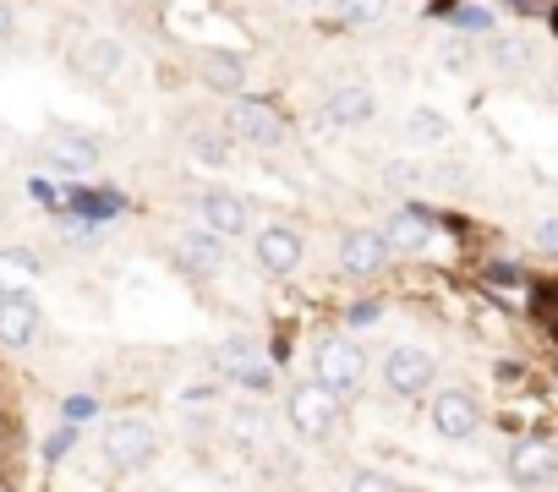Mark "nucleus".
Wrapping results in <instances>:
<instances>
[{
	"instance_id": "1",
	"label": "nucleus",
	"mask_w": 558,
	"mask_h": 492,
	"mask_svg": "<svg viewBox=\"0 0 558 492\" xmlns=\"http://www.w3.org/2000/svg\"><path fill=\"white\" fill-rule=\"evenodd\" d=\"M99 454H105L116 470H143V465L159 454V438H154V427H148L143 416H116V421L105 427V438H99Z\"/></svg>"
},
{
	"instance_id": "2",
	"label": "nucleus",
	"mask_w": 558,
	"mask_h": 492,
	"mask_svg": "<svg viewBox=\"0 0 558 492\" xmlns=\"http://www.w3.org/2000/svg\"><path fill=\"white\" fill-rule=\"evenodd\" d=\"M313 372H318L324 389H335V394L345 399V394H356L362 378H367V350H362L356 340H324L318 356H313Z\"/></svg>"
},
{
	"instance_id": "3",
	"label": "nucleus",
	"mask_w": 558,
	"mask_h": 492,
	"mask_svg": "<svg viewBox=\"0 0 558 492\" xmlns=\"http://www.w3.org/2000/svg\"><path fill=\"white\" fill-rule=\"evenodd\" d=\"M214 372L219 378H230V383H241V389H274V367L263 361V350L252 345V340H219L214 345Z\"/></svg>"
},
{
	"instance_id": "4",
	"label": "nucleus",
	"mask_w": 558,
	"mask_h": 492,
	"mask_svg": "<svg viewBox=\"0 0 558 492\" xmlns=\"http://www.w3.org/2000/svg\"><path fill=\"white\" fill-rule=\"evenodd\" d=\"M335 421H340V394L324 389L318 378L291 394V427H296L302 438H324V432H335Z\"/></svg>"
},
{
	"instance_id": "5",
	"label": "nucleus",
	"mask_w": 558,
	"mask_h": 492,
	"mask_svg": "<svg viewBox=\"0 0 558 492\" xmlns=\"http://www.w3.org/2000/svg\"><path fill=\"white\" fill-rule=\"evenodd\" d=\"M225 132L235 143H252V148H279V143H286V121H279L268 104H257V99H241L225 115Z\"/></svg>"
},
{
	"instance_id": "6",
	"label": "nucleus",
	"mask_w": 558,
	"mask_h": 492,
	"mask_svg": "<svg viewBox=\"0 0 558 492\" xmlns=\"http://www.w3.org/2000/svg\"><path fill=\"white\" fill-rule=\"evenodd\" d=\"M45 153L56 170H72V175H88L105 153H99V137L94 132H77V126H50L45 137Z\"/></svg>"
},
{
	"instance_id": "7",
	"label": "nucleus",
	"mask_w": 558,
	"mask_h": 492,
	"mask_svg": "<svg viewBox=\"0 0 558 492\" xmlns=\"http://www.w3.org/2000/svg\"><path fill=\"white\" fill-rule=\"evenodd\" d=\"M433 372H438V361L427 350H416V345H395L384 356V383L395 394H427L433 389Z\"/></svg>"
},
{
	"instance_id": "8",
	"label": "nucleus",
	"mask_w": 558,
	"mask_h": 492,
	"mask_svg": "<svg viewBox=\"0 0 558 492\" xmlns=\"http://www.w3.org/2000/svg\"><path fill=\"white\" fill-rule=\"evenodd\" d=\"M302 253H307V241H302L291 224H263L257 241H252V258H257L268 274H291V269L302 263Z\"/></svg>"
},
{
	"instance_id": "9",
	"label": "nucleus",
	"mask_w": 558,
	"mask_h": 492,
	"mask_svg": "<svg viewBox=\"0 0 558 492\" xmlns=\"http://www.w3.org/2000/svg\"><path fill=\"white\" fill-rule=\"evenodd\" d=\"M389 235L384 230H351L345 241H340V269L345 274H378L384 263H389Z\"/></svg>"
},
{
	"instance_id": "10",
	"label": "nucleus",
	"mask_w": 558,
	"mask_h": 492,
	"mask_svg": "<svg viewBox=\"0 0 558 492\" xmlns=\"http://www.w3.org/2000/svg\"><path fill=\"white\" fill-rule=\"evenodd\" d=\"M39 329H45V318L28 296H0V345L23 350V345L39 340Z\"/></svg>"
},
{
	"instance_id": "11",
	"label": "nucleus",
	"mask_w": 558,
	"mask_h": 492,
	"mask_svg": "<svg viewBox=\"0 0 558 492\" xmlns=\"http://www.w3.org/2000/svg\"><path fill=\"white\" fill-rule=\"evenodd\" d=\"M324 115H329L335 126H367V121L378 115V99H373L367 83H345V88H335V94L324 99Z\"/></svg>"
},
{
	"instance_id": "12",
	"label": "nucleus",
	"mask_w": 558,
	"mask_h": 492,
	"mask_svg": "<svg viewBox=\"0 0 558 492\" xmlns=\"http://www.w3.org/2000/svg\"><path fill=\"white\" fill-rule=\"evenodd\" d=\"M476 421H482V410H476V399H471V394L444 389V394L433 399V427H438L444 438H471V432H476Z\"/></svg>"
},
{
	"instance_id": "13",
	"label": "nucleus",
	"mask_w": 558,
	"mask_h": 492,
	"mask_svg": "<svg viewBox=\"0 0 558 492\" xmlns=\"http://www.w3.org/2000/svg\"><path fill=\"white\" fill-rule=\"evenodd\" d=\"M175 258H181V269H192V274H219L225 269V241H219V230H186L181 235V246H175Z\"/></svg>"
},
{
	"instance_id": "14",
	"label": "nucleus",
	"mask_w": 558,
	"mask_h": 492,
	"mask_svg": "<svg viewBox=\"0 0 558 492\" xmlns=\"http://www.w3.org/2000/svg\"><path fill=\"white\" fill-rule=\"evenodd\" d=\"M197 213H203V224L208 230H219V235H241L252 219H246V202L235 197V192H203L197 197Z\"/></svg>"
},
{
	"instance_id": "15",
	"label": "nucleus",
	"mask_w": 558,
	"mask_h": 492,
	"mask_svg": "<svg viewBox=\"0 0 558 492\" xmlns=\"http://www.w3.org/2000/svg\"><path fill=\"white\" fill-rule=\"evenodd\" d=\"M509 476H514L520 487H542V481H558V454H553L547 443H520V448L509 454Z\"/></svg>"
},
{
	"instance_id": "16",
	"label": "nucleus",
	"mask_w": 558,
	"mask_h": 492,
	"mask_svg": "<svg viewBox=\"0 0 558 492\" xmlns=\"http://www.w3.org/2000/svg\"><path fill=\"white\" fill-rule=\"evenodd\" d=\"M39 274H45V263L34 253H23V246H7V253H0V296H28L39 285Z\"/></svg>"
},
{
	"instance_id": "17",
	"label": "nucleus",
	"mask_w": 558,
	"mask_h": 492,
	"mask_svg": "<svg viewBox=\"0 0 558 492\" xmlns=\"http://www.w3.org/2000/svg\"><path fill=\"white\" fill-rule=\"evenodd\" d=\"M77 66H83L88 83H116V77L126 72V50H121L116 39H88V45L77 50Z\"/></svg>"
},
{
	"instance_id": "18",
	"label": "nucleus",
	"mask_w": 558,
	"mask_h": 492,
	"mask_svg": "<svg viewBox=\"0 0 558 492\" xmlns=\"http://www.w3.org/2000/svg\"><path fill=\"white\" fill-rule=\"evenodd\" d=\"M203 83L219 88V94H241L246 88V61L235 50H208L203 56Z\"/></svg>"
},
{
	"instance_id": "19",
	"label": "nucleus",
	"mask_w": 558,
	"mask_h": 492,
	"mask_svg": "<svg viewBox=\"0 0 558 492\" xmlns=\"http://www.w3.org/2000/svg\"><path fill=\"white\" fill-rule=\"evenodd\" d=\"M389 246H405V253H422V246L433 241V224H427V213H416V208H400V213H389Z\"/></svg>"
},
{
	"instance_id": "20",
	"label": "nucleus",
	"mask_w": 558,
	"mask_h": 492,
	"mask_svg": "<svg viewBox=\"0 0 558 492\" xmlns=\"http://www.w3.org/2000/svg\"><path fill=\"white\" fill-rule=\"evenodd\" d=\"M186 143H192V159H197V164H214V170H219V164H230V143H235V137H230L225 126H192Z\"/></svg>"
},
{
	"instance_id": "21",
	"label": "nucleus",
	"mask_w": 558,
	"mask_h": 492,
	"mask_svg": "<svg viewBox=\"0 0 558 492\" xmlns=\"http://www.w3.org/2000/svg\"><path fill=\"white\" fill-rule=\"evenodd\" d=\"M335 17L345 28H384L389 23V0H335Z\"/></svg>"
},
{
	"instance_id": "22",
	"label": "nucleus",
	"mask_w": 558,
	"mask_h": 492,
	"mask_svg": "<svg viewBox=\"0 0 558 492\" xmlns=\"http://www.w3.org/2000/svg\"><path fill=\"white\" fill-rule=\"evenodd\" d=\"M487 56H493V66H504V72H525V66L536 61V50H531L525 39H514V34L493 39V45H487Z\"/></svg>"
},
{
	"instance_id": "23",
	"label": "nucleus",
	"mask_w": 558,
	"mask_h": 492,
	"mask_svg": "<svg viewBox=\"0 0 558 492\" xmlns=\"http://www.w3.org/2000/svg\"><path fill=\"white\" fill-rule=\"evenodd\" d=\"M405 137H411V143H444L449 126H444V115H433V110H411V115H405Z\"/></svg>"
},
{
	"instance_id": "24",
	"label": "nucleus",
	"mask_w": 558,
	"mask_h": 492,
	"mask_svg": "<svg viewBox=\"0 0 558 492\" xmlns=\"http://www.w3.org/2000/svg\"><path fill=\"white\" fill-rule=\"evenodd\" d=\"M72 208H77V213H116L121 197H116V192H72Z\"/></svg>"
},
{
	"instance_id": "25",
	"label": "nucleus",
	"mask_w": 558,
	"mask_h": 492,
	"mask_svg": "<svg viewBox=\"0 0 558 492\" xmlns=\"http://www.w3.org/2000/svg\"><path fill=\"white\" fill-rule=\"evenodd\" d=\"M438 61H444L449 72H465V66L476 61V50H471L465 39H444V45H438Z\"/></svg>"
},
{
	"instance_id": "26",
	"label": "nucleus",
	"mask_w": 558,
	"mask_h": 492,
	"mask_svg": "<svg viewBox=\"0 0 558 492\" xmlns=\"http://www.w3.org/2000/svg\"><path fill=\"white\" fill-rule=\"evenodd\" d=\"M531 241H536V253H547V258H558V219H536V230H531Z\"/></svg>"
},
{
	"instance_id": "27",
	"label": "nucleus",
	"mask_w": 558,
	"mask_h": 492,
	"mask_svg": "<svg viewBox=\"0 0 558 492\" xmlns=\"http://www.w3.org/2000/svg\"><path fill=\"white\" fill-rule=\"evenodd\" d=\"M454 23L471 28V34H487V28H493V12H482V7H454Z\"/></svg>"
},
{
	"instance_id": "28",
	"label": "nucleus",
	"mask_w": 558,
	"mask_h": 492,
	"mask_svg": "<svg viewBox=\"0 0 558 492\" xmlns=\"http://www.w3.org/2000/svg\"><path fill=\"white\" fill-rule=\"evenodd\" d=\"M94 410H99V399H94V394H72V399H66V405H61V416H66V421H72V427H77V421H88V416H94Z\"/></svg>"
},
{
	"instance_id": "29",
	"label": "nucleus",
	"mask_w": 558,
	"mask_h": 492,
	"mask_svg": "<svg viewBox=\"0 0 558 492\" xmlns=\"http://www.w3.org/2000/svg\"><path fill=\"white\" fill-rule=\"evenodd\" d=\"M28 197H34V202H45V208H56V202H61V197H56V186H50V181H39V175L28 181Z\"/></svg>"
},
{
	"instance_id": "30",
	"label": "nucleus",
	"mask_w": 558,
	"mask_h": 492,
	"mask_svg": "<svg viewBox=\"0 0 558 492\" xmlns=\"http://www.w3.org/2000/svg\"><path fill=\"white\" fill-rule=\"evenodd\" d=\"M351 481H356V487H395V476H384V470H356Z\"/></svg>"
},
{
	"instance_id": "31",
	"label": "nucleus",
	"mask_w": 558,
	"mask_h": 492,
	"mask_svg": "<svg viewBox=\"0 0 558 492\" xmlns=\"http://www.w3.org/2000/svg\"><path fill=\"white\" fill-rule=\"evenodd\" d=\"M66 448H72V421H66V427H61V432H56V438H50V454H56V459H61V454H66Z\"/></svg>"
},
{
	"instance_id": "32",
	"label": "nucleus",
	"mask_w": 558,
	"mask_h": 492,
	"mask_svg": "<svg viewBox=\"0 0 558 492\" xmlns=\"http://www.w3.org/2000/svg\"><path fill=\"white\" fill-rule=\"evenodd\" d=\"M378 318V307L373 302H362V307H351V323H373Z\"/></svg>"
},
{
	"instance_id": "33",
	"label": "nucleus",
	"mask_w": 558,
	"mask_h": 492,
	"mask_svg": "<svg viewBox=\"0 0 558 492\" xmlns=\"http://www.w3.org/2000/svg\"><path fill=\"white\" fill-rule=\"evenodd\" d=\"M7 34H12V7L0 0V39H7Z\"/></svg>"
},
{
	"instance_id": "34",
	"label": "nucleus",
	"mask_w": 558,
	"mask_h": 492,
	"mask_svg": "<svg viewBox=\"0 0 558 492\" xmlns=\"http://www.w3.org/2000/svg\"><path fill=\"white\" fill-rule=\"evenodd\" d=\"M509 7H525V0H509Z\"/></svg>"
}]
</instances>
